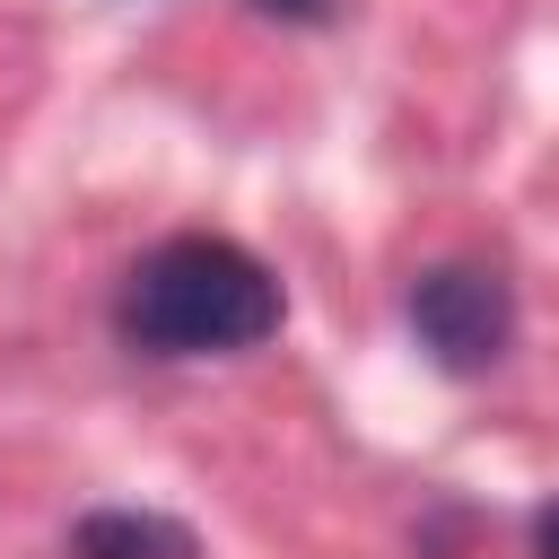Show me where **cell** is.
Instances as JSON below:
<instances>
[{"instance_id": "cell-1", "label": "cell", "mask_w": 559, "mask_h": 559, "mask_svg": "<svg viewBox=\"0 0 559 559\" xmlns=\"http://www.w3.org/2000/svg\"><path fill=\"white\" fill-rule=\"evenodd\" d=\"M122 341L148 358H218V349H253L280 332V280L236 245V236H166L157 253H140V271L122 280L114 306Z\"/></svg>"}, {"instance_id": "cell-2", "label": "cell", "mask_w": 559, "mask_h": 559, "mask_svg": "<svg viewBox=\"0 0 559 559\" xmlns=\"http://www.w3.org/2000/svg\"><path fill=\"white\" fill-rule=\"evenodd\" d=\"M411 332L454 367V376H480L507 341H515V297L498 271L480 262H437L411 280Z\"/></svg>"}, {"instance_id": "cell-3", "label": "cell", "mask_w": 559, "mask_h": 559, "mask_svg": "<svg viewBox=\"0 0 559 559\" xmlns=\"http://www.w3.org/2000/svg\"><path fill=\"white\" fill-rule=\"evenodd\" d=\"M70 550H79V559H201V542H192L175 515H140V507H96V515H79Z\"/></svg>"}, {"instance_id": "cell-4", "label": "cell", "mask_w": 559, "mask_h": 559, "mask_svg": "<svg viewBox=\"0 0 559 559\" xmlns=\"http://www.w3.org/2000/svg\"><path fill=\"white\" fill-rule=\"evenodd\" d=\"M533 559H559V498L533 515Z\"/></svg>"}, {"instance_id": "cell-5", "label": "cell", "mask_w": 559, "mask_h": 559, "mask_svg": "<svg viewBox=\"0 0 559 559\" xmlns=\"http://www.w3.org/2000/svg\"><path fill=\"white\" fill-rule=\"evenodd\" d=\"M253 9H262V17H314L323 0H253Z\"/></svg>"}]
</instances>
